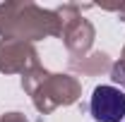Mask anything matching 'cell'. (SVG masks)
<instances>
[{
  "label": "cell",
  "mask_w": 125,
  "mask_h": 122,
  "mask_svg": "<svg viewBox=\"0 0 125 122\" xmlns=\"http://www.w3.org/2000/svg\"><path fill=\"white\" fill-rule=\"evenodd\" d=\"M92 115L96 122H120L125 117V93L115 86H96L92 93Z\"/></svg>",
  "instance_id": "6da1fadb"
}]
</instances>
